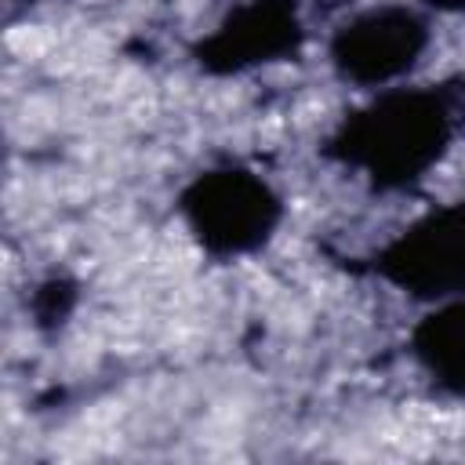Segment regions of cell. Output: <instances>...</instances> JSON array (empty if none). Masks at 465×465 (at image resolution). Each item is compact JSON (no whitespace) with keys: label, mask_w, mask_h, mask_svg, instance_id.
I'll list each match as a JSON object with an SVG mask.
<instances>
[{"label":"cell","mask_w":465,"mask_h":465,"mask_svg":"<svg viewBox=\"0 0 465 465\" xmlns=\"http://www.w3.org/2000/svg\"><path fill=\"white\" fill-rule=\"evenodd\" d=\"M465 120V87H400L338 124L327 156L356 167L374 189L414 185Z\"/></svg>","instance_id":"cell-1"},{"label":"cell","mask_w":465,"mask_h":465,"mask_svg":"<svg viewBox=\"0 0 465 465\" xmlns=\"http://www.w3.org/2000/svg\"><path fill=\"white\" fill-rule=\"evenodd\" d=\"M178 211L203 251L218 258L262 247L283 214L272 185L247 167H214L196 174L182 189Z\"/></svg>","instance_id":"cell-2"},{"label":"cell","mask_w":465,"mask_h":465,"mask_svg":"<svg viewBox=\"0 0 465 465\" xmlns=\"http://www.w3.org/2000/svg\"><path fill=\"white\" fill-rule=\"evenodd\" d=\"M374 269L411 298L440 302L465 294V200L447 203L403 229L378 251Z\"/></svg>","instance_id":"cell-3"},{"label":"cell","mask_w":465,"mask_h":465,"mask_svg":"<svg viewBox=\"0 0 465 465\" xmlns=\"http://www.w3.org/2000/svg\"><path fill=\"white\" fill-rule=\"evenodd\" d=\"M429 44L425 22L411 7H371L349 18L331 40L338 76L374 87L403 76Z\"/></svg>","instance_id":"cell-4"},{"label":"cell","mask_w":465,"mask_h":465,"mask_svg":"<svg viewBox=\"0 0 465 465\" xmlns=\"http://www.w3.org/2000/svg\"><path fill=\"white\" fill-rule=\"evenodd\" d=\"M302 36L298 0H243L211 36L196 44V62L218 76L247 73L298 54Z\"/></svg>","instance_id":"cell-5"},{"label":"cell","mask_w":465,"mask_h":465,"mask_svg":"<svg viewBox=\"0 0 465 465\" xmlns=\"http://www.w3.org/2000/svg\"><path fill=\"white\" fill-rule=\"evenodd\" d=\"M411 349L443 392L465 396V298L429 312L414 327Z\"/></svg>","instance_id":"cell-6"},{"label":"cell","mask_w":465,"mask_h":465,"mask_svg":"<svg viewBox=\"0 0 465 465\" xmlns=\"http://www.w3.org/2000/svg\"><path fill=\"white\" fill-rule=\"evenodd\" d=\"M73 302H76V287H73L69 280H58V276H54V280H47V283L36 287V294H33V316H36L40 327L62 323V320L69 316Z\"/></svg>","instance_id":"cell-7"},{"label":"cell","mask_w":465,"mask_h":465,"mask_svg":"<svg viewBox=\"0 0 465 465\" xmlns=\"http://www.w3.org/2000/svg\"><path fill=\"white\" fill-rule=\"evenodd\" d=\"M436 11H465V0H425Z\"/></svg>","instance_id":"cell-8"}]
</instances>
